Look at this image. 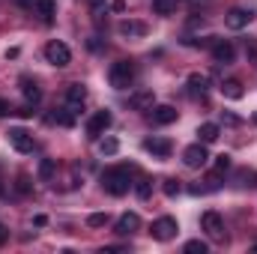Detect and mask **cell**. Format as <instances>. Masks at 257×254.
<instances>
[{
  "instance_id": "1",
  "label": "cell",
  "mask_w": 257,
  "mask_h": 254,
  "mask_svg": "<svg viewBox=\"0 0 257 254\" xmlns=\"http://www.w3.org/2000/svg\"><path fill=\"white\" fill-rule=\"evenodd\" d=\"M132 186V177H128V168H108L102 174V189L114 197H123Z\"/></svg>"
},
{
  "instance_id": "2",
  "label": "cell",
  "mask_w": 257,
  "mask_h": 254,
  "mask_svg": "<svg viewBox=\"0 0 257 254\" xmlns=\"http://www.w3.org/2000/svg\"><path fill=\"white\" fill-rule=\"evenodd\" d=\"M108 81H111L114 90L132 87V81H135V63L132 60H117V63L111 66V72H108Z\"/></svg>"
},
{
  "instance_id": "3",
  "label": "cell",
  "mask_w": 257,
  "mask_h": 254,
  "mask_svg": "<svg viewBox=\"0 0 257 254\" xmlns=\"http://www.w3.org/2000/svg\"><path fill=\"white\" fill-rule=\"evenodd\" d=\"M177 233H180V224H177V218H171V215L156 218V221H153V227H150V236H153V239H159V242H171Z\"/></svg>"
},
{
  "instance_id": "4",
  "label": "cell",
  "mask_w": 257,
  "mask_h": 254,
  "mask_svg": "<svg viewBox=\"0 0 257 254\" xmlns=\"http://www.w3.org/2000/svg\"><path fill=\"white\" fill-rule=\"evenodd\" d=\"M45 60L51 66H57V69H63V66L72 63V51H69V45L60 42V39H51L48 45H45Z\"/></svg>"
},
{
  "instance_id": "5",
  "label": "cell",
  "mask_w": 257,
  "mask_h": 254,
  "mask_svg": "<svg viewBox=\"0 0 257 254\" xmlns=\"http://www.w3.org/2000/svg\"><path fill=\"white\" fill-rule=\"evenodd\" d=\"M200 227L206 230V236H209V239H215V242H221V239H224V221H221V215H218L215 209H209V212H203V215H200Z\"/></svg>"
},
{
  "instance_id": "6",
  "label": "cell",
  "mask_w": 257,
  "mask_h": 254,
  "mask_svg": "<svg viewBox=\"0 0 257 254\" xmlns=\"http://www.w3.org/2000/svg\"><path fill=\"white\" fill-rule=\"evenodd\" d=\"M111 111H96L93 117H90V123H87V135L93 138V141H99L105 132H108V126H111Z\"/></svg>"
},
{
  "instance_id": "7",
  "label": "cell",
  "mask_w": 257,
  "mask_h": 254,
  "mask_svg": "<svg viewBox=\"0 0 257 254\" xmlns=\"http://www.w3.org/2000/svg\"><path fill=\"white\" fill-rule=\"evenodd\" d=\"M6 138H9V144H12L18 153H33V135H30L27 129H21V126L9 129Z\"/></svg>"
},
{
  "instance_id": "8",
  "label": "cell",
  "mask_w": 257,
  "mask_h": 254,
  "mask_svg": "<svg viewBox=\"0 0 257 254\" xmlns=\"http://www.w3.org/2000/svg\"><path fill=\"white\" fill-rule=\"evenodd\" d=\"M177 117H180V111L174 105H153L150 108V120L156 126H171V123H177Z\"/></svg>"
},
{
  "instance_id": "9",
  "label": "cell",
  "mask_w": 257,
  "mask_h": 254,
  "mask_svg": "<svg viewBox=\"0 0 257 254\" xmlns=\"http://www.w3.org/2000/svg\"><path fill=\"white\" fill-rule=\"evenodd\" d=\"M84 99H87V87L84 84H69L66 87V108L72 114H78L84 108Z\"/></svg>"
},
{
  "instance_id": "10",
  "label": "cell",
  "mask_w": 257,
  "mask_h": 254,
  "mask_svg": "<svg viewBox=\"0 0 257 254\" xmlns=\"http://www.w3.org/2000/svg\"><path fill=\"white\" fill-rule=\"evenodd\" d=\"M183 162L189 165V168H203L206 162H209V153H206V147L197 141L192 147H186V153H183Z\"/></svg>"
},
{
  "instance_id": "11",
  "label": "cell",
  "mask_w": 257,
  "mask_h": 254,
  "mask_svg": "<svg viewBox=\"0 0 257 254\" xmlns=\"http://www.w3.org/2000/svg\"><path fill=\"white\" fill-rule=\"evenodd\" d=\"M251 18H254V12H248V9H230V12L224 15V24H227L230 30H242V27L251 24Z\"/></svg>"
},
{
  "instance_id": "12",
  "label": "cell",
  "mask_w": 257,
  "mask_h": 254,
  "mask_svg": "<svg viewBox=\"0 0 257 254\" xmlns=\"http://www.w3.org/2000/svg\"><path fill=\"white\" fill-rule=\"evenodd\" d=\"M144 150L153 153V156H159V159H168V156L174 153V144H171L168 138H147V141H144Z\"/></svg>"
},
{
  "instance_id": "13",
  "label": "cell",
  "mask_w": 257,
  "mask_h": 254,
  "mask_svg": "<svg viewBox=\"0 0 257 254\" xmlns=\"http://www.w3.org/2000/svg\"><path fill=\"white\" fill-rule=\"evenodd\" d=\"M141 227V218H138V212H126V215H120L117 218V224H114V233L117 236H128V233H135Z\"/></svg>"
},
{
  "instance_id": "14",
  "label": "cell",
  "mask_w": 257,
  "mask_h": 254,
  "mask_svg": "<svg viewBox=\"0 0 257 254\" xmlns=\"http://www.w3.org/2000/svg\"><path fill=\"white\" fill-rule=\"evenodd\" d=\"M233 57H236V48H233L227 39H218V42L212 45V60H215V63H233Z\"/></svg>"
},
{
  "instance_id": "15",
  "label": "cell",
  "mask_w": 257,
  "mask_h": 254,
  "mask_svg": "<svg viewBox=\"0 0 257 254\" xmlns=\"http://www.w3.org/2000/svg\"><path fill=\"white\" fill-rule=\"evenodd\" d=\"M128 105H132L135 111H150V108L156 105V96H153V90H135V93L128 96Z\"/></svg>"
},
{
  "instance_id": "16",
  "label": "cell",
  "mask_w": 257,
  "mask_h": 254,
  "mask_svg": "<svg viewBox=\"0 0 257 254\" xmlns=\"http://www.w3.org/2000/svg\"><path fill=\"white\" fill-rule=\"evenodd\" d=\"M21 93H24L27 105H39V99H42L39 84H36V81H30V78H21Z\"/></svg>"
},
{
  "instance_id": "17",
  "label": "cell",
  "mask_w": 257,
  "mask_h": 254,
  "mask_svg": "<svg viewBox=\"0 0 257 254\" xmlns=\"http://www.w3.org/2000/svg\"><path fill=\"white\" fill-rule=\"evenodd\" d=\"M218 90H221V96H224V99H233V102H236V99H242V93H245V90H242V84H239L236 78L221 81V87H218Z\"/></svg>"
},
{
  "instance_id": "18",
  "label": "cell",
  "mask_w": 257,
  "mask_h": 254,
  "mask_svg": "<svg viewBox=\"0 0 257 254\" xmlns=\"http://www.w3.org/2000/svg\"><path fill=\"white\" fill-rule=\"evenodd\" d=\"M33 9L42 21H51L54 12H57V0H33Z\"/></svg>"
},
{
  "instance_id": "19",
  "label": "cell",
  "mask_w": 257,
  "mask_h": 254,
  "mask_svg": "<svg viewBox=\"0 0 257 254\" xmlns=\"http://www.w3.org/2000/svg\"><path fill=\"white\" fill-rule=\"evenodd\" d=\"M117 30H120V33H123V36H144V33H147V24H144V21H120V27H117Z\"/></svg>"
},
{
  "instance_id": "20",
  "label": "cell",
  "mask_w": 257,
  "mask_h": 254,
  "mask_svg": "<svg viewBox=\"0 0 257 254\" xmlns=\"http://www.w3.org/2000/svg\"><path fill=\"white\" fill-rule=\"evenodd\" d=\"M218 135H221V129L215 126V123H203V126L197 129L200 144H215V141H218Z\"/></svg>"
},
{
  "instance_id": "21",
  "label": "cell",
  "mask_w": 257,
  "mask_h": 254,
  "mask_svg": "<svg viewBox=\"0 0 257 254\" xmlns=\"http://www.w3.org/2000/svg\"><path fill=\"white\" fill-rule=\"evenodd\" d=\"M48 123H57V126H75V114L69 108H60L54 114H48Z\"/></svg>"
},
{
  "instance_id": "22",
  "label": "cell",
  "mask_w": 257,
  "mask_h": 254,
  "mask_svg": "<svg viewBox=\"0 0 257 254\" xmlns=\"http://www.w3.org/2000/svg\"><path fill=\"white\" fill-rule=\"evenodd\" d=\"M189 87H192V93H206L209 90V78L206 75H200V72H194V75H189Z\"/></svg>"
},
{
  "instance_id": "23",
  "label": "cell",
  "mask_w": 257,
  "mask_h": 254,
  "mask_svg": "<svg viewBox=\"0 0 257 254\" xmlns=\"http://www.w3.org/2000/svg\"><path fill=\"white\" fill-rule=\"evenodd\" d=\"M180 6V0H153V12L156 15H174Z\"/></svg>"
},
{
  "instance_id": "24",
  "label": "cell",
  "mask_w": 257,
  "mask_h": 254,
  "mask_svg": "<svg viewBox=\"0 0 257 254\" xmlns=\"http://www.w3.org/2000/svg\"><path fill=\"white\" fill-rule=\"evenodd\" d=\"M135 194H138L141 200H150V194H153V180H150V177H141V180L135 183Z\"/></svg>"
},
{
  "instance_id": "25",
  "label": "cell",
  "mask_w": 257,
  "mask_h": 254,
  "mask_svg": "<svg viewBox=\"0 0 257 254\" xmlns=\"http://www.w3.org/2000/svg\"><path fill=\"white\" fill-rule=\"evenodd\" d=\"M54 171H57V162H54V159H42V162H39V180H51Z\"/></svg>"
},
{
  "instance_id": "26",
  "label": "cell",
  "mask_w": 257,
  "mask_h": 254,
  "mask_svg": "<svg viewBox=\"0 0 257 254\" xmlns=\"http://www.w3.org/2000/svg\"><path fill=\"white\" fill-rule=\"evenodd\" d=\"M99 150H102L105 156H114V153L120 150V141H117V138H102V141H99Z\"/></svg>"
},
{
  "instance_id": "27",
  "label": "cell",
  "mask_w": 257,
  "mask_h": 254,
  "mask_svg": "<svg viewBox=\"0 0 257 254\" xmlns=\"http://www.w3.org/2000/svg\"><path fill=\"white\" fill-rule=\"evenodd\" d=\"M209 251V245L203 242V239H192V242H186V254H206Z\"/></svg>"
},
{
  "instance_id": "28",
  "label": "cell",
  "mask_w": 257,
  "mask_h": 254,
  "mask_svg": "<svg viewBox=\"0 0 257 254\" xmlns=\"http://www.w3.org/2000/svg\"><path fill=\"white\" fill-rule=\"evenodd\" d=\"M239 186L254 189V186H257V171H239Z\"/></svg>"
},
{
  "instance_id": "29",
  "label": "cell",
  "mask_w": 257,
  "mask_h": 254,
  "mask_svg": "<svg viewBox=\"0 0 257 254\" xmlns=\"http://www.w3.org/2000/svg\"><path fill=\"white\" fill-rule=\"evenodd\" d=\"M108 221H111V218H108V212H93V215L87 218V224H90V227H105Z\"/></svg>"
},
{
  "instance_id": "30",
  "label": "cell",
  "mask_w": 257,
  "mask_h": 254,
  "mask_svg": "<svg viewBox=\"0 0 257 254\" xmlns=\"http://www.w3.org/2000/svg\"><path fill=\"white\" fill-rule=\"evenodd\" d=\"M162 191H165L168 197H177V194H180V180H174V177L165 180V183H162Z\"/></svg>"
},
{
  "instance_id": "31",
  "label": "cell",
  "mask_w": 257,
  "mask_h": 254,
  "mask_svg": "<svg viewBox=\"0 0 257 254\" xmlns=\"http://www.w3.org/2000/svg\"><path fill=\"white\" fill-rule=\"evenodd\" d=\"M227 168H230V156H227V153H221V156H215V171H218V174H224Z\"/></svg>"
},
{
  "instance_id": "32",
  "label": "cell",
  "mask_w": 257,
  "mask_h": 254,
  "mask_svg": "<svg viewBox=\"0 0 257 254\" xmlns=\"http://www.w3.org/2000/svg\"><path fill=\"white\" fill-rule=\"evenodd\" d=\"M15 189H18V194H27V191H30V180H27V177L21 174V177L15 180Z\"/></svg>"
},
{
  "instance_id": "33",
  "label": "cell",
  "mask_w": 257,
  "mask_h": 254,
  "mask_svg": "<svg viewBox=\"0 0 257 254\" xmlns=\"http://www.w3.org/2000/svg\"><path fill=\"white\" fill-rule=\"evenodd\" d=\"M105 3H108V0H87V6H90V9H93V12H99V9H102V6H105Z\"/></svg>"
},
{
  "instance_id": "34",
  "label": "cell",
  "mask_w": 257,
  "mask_h": 254,
  "mask_svg": "<svg viewBox=\"0 0 257 254\" xmlns=\"http://www.w3.org/2000/svg\"><path fill=\"white\" fill-rule=\"evenodd\" d=\"M6 114H12V108H9L6 99H0V117H6Z\"/></svg>"
},
{
  "instance_id": "35",
  "label": "cell",
  "mask_w": 257,
  "mask_h": 254,
  "mask_svg": "<svg viewBox=\"0 0 257 254\" xmlns=\"http://www.w3.org/2000/svg\"><path fill=\"white\" fill-rule=\"evenodd\" d=\"M111 9H114V12H123V9H126V3H123V0H114V3H111Z\"/></svg>"
},
{
  "instance_id": "36",
  "label": "cell",
  "mask_w": 257,
  "mask_h": 254,
  "mask_svg": "<svg viewBox=\"0 0 257 254\" xmlns=\"http://www.w3.org/2000/svg\"><path fill=\"white\" fill-rule=\"evenodd\" d=\"M87 45H90V51H99V48H102V42H99V39H96V36H93V39H90V42H87Z\"/></svg>"
},
{
  "instance_id": "37",
  "label": "cell",
  "mask_w": 257,
  "mask_h": 254,
  "mask_svg": "<svg viewBox=\"0 0 257 254\" xmlns=\"http://www.w3.org/2000/svg\"><path fill=\"white\" fill-rule=\"evenodd\" d=\"M15 114H18V117H30V114H33V111H30V105H24V108H18V111H15Z\"/></svg>"
},
{
  "instance_id": "38",
  "label": "cell",
  "mask_w": 257,
  "mask_h": 254,
  "mask_svg": "<svg viewBox=\"0 0 257 254\" xmlns=\"http://www.w3.org/2000/svg\"><path fill=\"white\" fill-rule=\"evenodd\" d=\"M224 123H230V126H236V123H239V117H233V114H224Z\"/></svg>"
},
{
  "instance_id": "39",
  "label": "cell",
  "mask_w": 257,
  "mask_h": 254,
  "mask_svg": "<svg viewBox=\"0 0 257 254\" xmlns=\"http://www.w3.org/2000/svg\"><path fill=\"white\" fill-rule=\"evenodd\" d=\"M6 239H9V230H6V227H3V224H0V245H3V242H6Z\"/></svg>"
},
{
  "instance_id": "40",
  "label": "cell",
  "mask_w": 257,
  "mask_h": 254,
  "mask_svg": "<svg viewBox=\"0 0 257 254\" xmlns=\"http://www.w3.org/2000/svg\"><path fill=\"white\" fill-rule=\"evenodd\" d=\"M18 3H21V6H33V0H18Z\"/></svg>"
},
{
  "instance_id": "41",
  "label": "cell",
  "mask_w": 257,
  "mask_h": 254,
  "mask_svg": "<svg viewBox=\"0 0 257 254\" xmlns=\"http://www.w3.org/2000/svg\"><path fill=\"white\" fill-rule=\"evenodd\" d=\"M0 194H3V186H0Z\"/></svg>"
},
{
  "instance_id": "42",
  "label": "cell",
  "mask_w": 257,
  "mask_h": 254,
  "mask_svg": "<svg viewBox=\"0 0 257 254\" xmlns=\"http://www.w3.org/2000/svg\"><path fill=\"white\" fill-rule=\"evenodd\" d=\"M251 251H257V245H254V248H251Z\"/></svg>"
}]
</instances>
